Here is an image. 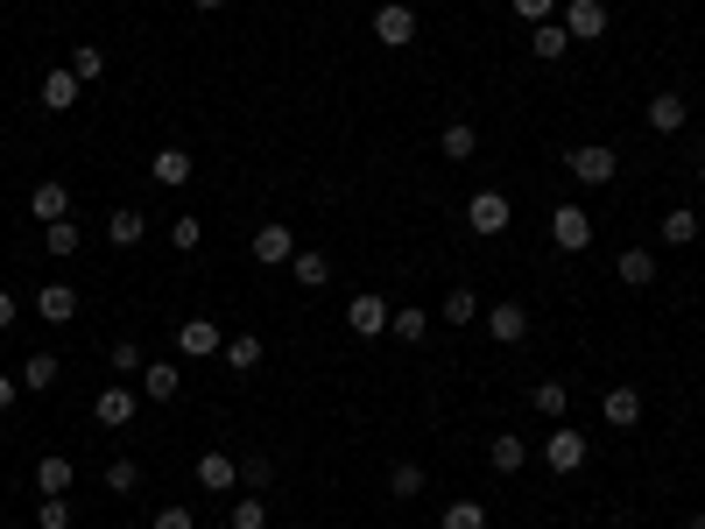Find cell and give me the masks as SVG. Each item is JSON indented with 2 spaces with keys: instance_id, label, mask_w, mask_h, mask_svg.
Masks as SVG:
<instances>
[{
  "instance_id": "39",
  "label": "cell",
  "mask_w": 705,
  "mask_h": 529,
  "mask_svg": "<svg viewBox=\"0 0 705 529\" xmlns=\"http://www.w3.org/2000/svg\"><path fill=\"white\" fill-rule=\"evenodd\" d=\"M388 495H395V501H416V495H424V466H409V459H403V466L388 474Z\"/></svg>"
},
{
  "instance_id": "45",
  "label": "cell",
  "mask_w": 705,
  "mask_h": 529,
  "mask_svg": "<svg viewBox=\"0 0 705 529\" xmlns=\"http://www.w3.org/2000/svg\"><path fill=\"white\" fill-rule=\"evenodd\" d=\"M14 388H22V382H14V374L0 367V417H8V409H14Z\"/></svg>"
},
{
  "instance_id": "23",
  "label": "cell",
  "mask_w": 705,
  "mask_h": 529,
  "mask_svg": "<svg viewBox=\"0 0 705 529\" xmlns=\"http://www.w3.org/2000/svg\"><path fill=\"white\" fill-rule=\"evenodd\" d=\"M684 113H692V100H684V92H656V100H650V127H656V135H677Z\"/></svg>"
},
{
  "instance_id": "20",
  "label": "cell",
  "mask_w": 705,
  "mask_h": 529,
  "mask_svg": "<svg viewBox=\"0 0 705 529\" xmlns=\"http://www.w3.org/2000/svg\"><path fill=\"white\" fill-rule=\"evenodd\" d=\"M614 276L628 282V290H650V282H656V255L650 248H621L614 255Z\"/></svg>"
},
{
  "instance_id": "17",
  "label": "cell",
  "mask_w": 705,
  "mask_h": 529,
  "mask_svg": "<svg viewBox=\"0 0 705 529\" xmlns=\"http://www.w3.org/2000/svg\"><path fill=\"white\" fill-rule=\"evenodd\" d=\"M198 487H205V495H234V487H240V459L205 452V459H198Z\"/></svg>"
},
{
  "instance_id": "8",
  "label": "cell",
  "mask_w": 705,
  "mask_h": 529,
  "mask_svg": "<svg viewBox=\"0 0 705 529\" xmlns=\"http://www.w3.org/2000/svg\"><path fill=\"white\" fill-rule=\"evenodd\" d=\"M177 346H184V361H212V353H226V332L212 325V318H184Z\"/></svg>"
},
{
  "instance_id": "48",
  "label": "cell",
  "mask_w": 705,
  "mask_h": 529,
  "mask_svg": "<svg viewBox=\"0 0 705 529\" xmlns=\"http://www.w3.org/2000/svg\"><path fill=\"white\" fill-rule=\"evenodd\" d=\"M684 529H705V508H698V516H692V522H684Z\"/></svg>"
},
{
  "instance_id": "19",
  "label": "cell",
  "mask_w": 705,
  "mask_h": 529,
  "mask_svg": "<svg viewBox=\"0 0 705 529\" xmlns=\"http://www.w3.org/2000/svg\"><path fill=\"white\" fill-rule=\"evenodd\" d=\"M219 361L234 367V374H255L261 361H269V346H261V332H234V339H226V353H219Z\"/></svg>"
},
{
  "instance_id": "12",
  "label": "cell",
  "mask_w": 705,
  "mask_h": 529,
  "mask_svg": "<svg viewBox=\"0 0 705 529\" xmlns=\"http://www.w3.org/2000/svg\"><path fill=\"white\" fill-rule=\"evenodd\" d=\"M35 318H43V325H71V318H79V290H71V282H43V290H35Z\"/></svg>"
},
{
  "instance_id": "16",
  "label": "cell",
  "mask_w": 705,
  "mask_h": 529,
  "mask_svg": "<svg viewBox=\"0 0 705 529\" xmlns=\"http://www.w3.org/2000/svg\"><path fill=\"white\" fill-rule=\"evenodd\" d=\"M106 240H113V248H142V240H148V212H142V205L106 212Z\"/></svg>"
},
{
  "instance_id": "47",
  "label": "cell",
  "mask_w": 705,
  "mask_h": 529,
  "mask_svg": "<svg viewBox=\"0 0 705 529\" xmlns=\"http://www.w3.org/2000/svg\"><path fill=\"white\" fill-rule=\"evenodd\" d=\"M190 8H205V14H219V8H226V0H190Z\"/></svg>"
},
{
  "instance_id": "42",
  "label": "cell",
  "mask_w": 705,
  "mask_h": 529,
  "mask_svg": "<svg viewBox=\"0 0 705 529\" xmlns=\"http://www.w3.org/2000/svg\"><path fill=\"white\" fill-rule=\"evenodd\" d=\"M558 8H564V0H516V22L543 29V22H558Z\"/></svg>"
},
{
  "instance_id": "28",
  "label": "cell",
  "mask_w": 705,
  "mask_h": 529,
  "mask_svg": "<svg viewBox=\"0 0 705 529\" xmlns=\"http://www.w3.org/2000/svg\"><path fill=\"white\" fill-rule=\"evenodd\" d=\"M437 148H445L452 163H473V156H480V135H473V121H452L445 135H437Z\"/></svg>"
},
{
  "instance_id": "4",
  "label": "cell",
  "mask_w": 705,
  "mask_h": 529,
  "mask_svg": "<svg viewBox=\"0 0 705 529\" xmlns=\"http://www.w3.org/2000/svg\"><path fill=\"white\" fill-rule=\"evenodd\" d=\"M508 219H516V205H508L501 191H473V198H466V226H473V234H480V240L508 234Z\"/></svg>"
},
{
  "instance_id": "27",
  "label": "cell",
  "mask_w": 705,
  "mask_h": 529,
  "mask_svg": "<svg viewBox=\"0 0 705 529\" xmlns=\"http://www.w3.org/2000/svg\"><path fill=\"white\" fill-rule=\"evenodd\" d=\"M290 269H297L303 290H325V282H332V261L318 255V248H297V255H290Z\"/></svg>"
},
{
  "instance_id": "38",
  "label": "cell",
  "mask_w": 705,
  "mask_h": 529,
  "mask_svg": "<svg viewBox=\"0 0 705 529\" xmlns=\"http://www.w3.org/2000/svg\"><path fill=\"white\" fill-rule=\"evenodd\" d=\"M234 529H269V501H261V495H234Z\"/></svg>"
},
{
  "instance_id": "37",
  "label": "cell",
  "mask_w": 705,
  "mask_h": 529,
  "mask_svg": "<svg viewBox=\"0 0 705 529\" xmlns=\"http://www.w3.org/2000/svg\"><path fill=\"white\" fill-rule=\"evenodd\" d=\"M35 529H71V495H43V501H35Z\"/></svg>"
},
{
  "instance_id": "31",
  "label": "cell",
  "mask_w": 705,
  "mask_h": 529,
  "mask_svg": "<svg viewBox=\"0 0 705 529\" xmlns=\"http://www.w3.org/2000/svg\"><path fill=\"white\" fill-rule=\"evenodd\" d=\"M529 50H537L543 64H558V56L571 50V35H564V22H543V29H529Z\"/></svg>"
},
{
  "instance_id": "5",
  "label": "cell",
  "mask_w": 705,
  "mask_h": 529,
  "mask_svg": "<svg viewBox=\"0 0 705 529\" xmlns=\"http://www.w3.org/2000/svg\"><path fill=\"white\" fill-rule=\"evenodd\" d=\"M558 22H564L571 43H600V35H606V0H564Z\"/></svg>"
},
{
  "instance_id": "40",
  "label": "cell",
  "mask_w": 705,
  "mask_h": 529,
  "mask_svg": "<svg viewBox=\"0 0 705 529\" xmlns=\"http://www.w3.org/2000/svg\"><path fill=\"white\" fill-rule=\"evenodd\" d=\"M135 487H142V466L135 459H113L106 466V495H135Z\"/></svg>"
},
{
  "instance_id": "50",
  "label": "cell",
  "mask_w": 705,
  "mask_h": 529,
  "mask_svg": "<svg viewBox=\"0 0 705 529\" xmlns=\"http://www.w3.org/2000/svg\"><path fill=\"white\" fill-rule=\"evenodd\" d=\"M698 240H705V226H698Z\"/></svg>"
},
{
  "instance_id": "41",
  "label": "cell",
  "mask_w": 705,
  "mask_h": 529,
  "mask_svg": "<svg viewBox=\"0 0 705 529\" xmlns=\"http://www.w3.org/2000/svg\"><path fill=\"white\" fill-rule=\"evenodd\" d=\"M198 240H205V226L190 219V212H177V219H169V248H177V255H190Z\"/></svg>"
},
{
  "instance_id": "44",
  "label": "cell",
  "mask_w": 705,
  "mask_h": 529,
  "mask_svg": "<svg viewBox=\"0 0 705 529\" xmlns=\"http://www.w3.org/2000/svg\"><path fill=\"white\" fill-rule=\"evenodd\" d=\"M156 529H198V516L184 501H169V508H156Z\"/></svg>"
},
{
  "instance_id": "24",
  "label": "cell",
  "mask_w": 705,
  "mask_h": 529,
  "mask_svg": "<svg viewBox=\"0 0 705 529\" xmlns=\"http://www.w3.org/2000/svg\"><path fill=\"white\" fill-rule=\"evenodd\" d=\"M56 374H64V367H56V353H29V361H22V374H14V382H22L29 395H50V388H56Z\"/></svg>"
},
{
  "instance_id": "36",
  "label": "cell",
  "mask_w": 705,
  "mask_h": 529,
  "mask_svg": "<svg viewBox=\"0 0 705 529\" xmlns=\"http://www.w3.org/2000/svg\"><path fill=\"white\" fill-rule=\"evenodd\" d=\"M79 240H85V234H79V219H56V226H43V248H50V255H79Z\"/></svg>"
},
{
  "instance_id": "1",
  "label": "cell",
  "mask_w": 705,
  "mask_h": 529,
  "mask_svg": "<svg viewBox=\"0 0 705 529\" xmlns=\"http://www.w3.org/2000/svg\"><path fill=\"white\" fill-rule=\"evenodd\" d=\"M564 169L579 184H614V169H621V156L606 142H579V148H564Z\"/></svg>"
},
{
  "instance_id": "30",
  "label": "cell",
  "mask_w": 705,
  "mask_h": 529,
  "mask_svg": "<svg viewBox=\"0 0 705 529\" xmlns=\"http://www.w3.org/2000/svg\"><path fill=\"white\" fill-rule=\"evenodd\" d=\"M480 318H487V304H480V297H473L466 282H459V290L445 297V325H480Z\"/></svg>"
},
{
  "instance_id": "15",
  "label": "cell",
  "mask_w": 705,
  "mask_h": 529,
  "mask_svg": "<svg viewBox=\"0 0 705 529\" xmlns=\"http://www.w3.org/2000/svg\"><path fill=\"white\" fill-rule=\"evenodd\" d=\"M142 395H148V403H177V395H184V367L177 361H148L142 367Z\"/></svg>"
},
{
  "instance_id": "18",
  "label": "cell",
  "mask_w": 705,
  "mask_h": 529,
  "mask_svg": "<svg viewBox=\"0 0 705 529\" xmlns=\"http://www.w3.org/2000/svg\"><path fill=\"white\" fill-rule=\"evenodd\" d=\"M190 169H198V156H184V148H156V156H148V177H156L163 191H177V184H190Z\"/></svg>"
},
{
  "instance_id": "3",
  "label": "cell",
  "mask_w": 705,
  "mask_h": 529,
  "mask_svg": "<svg viewBox=\"0 0 705 529\" xmlns=\"http://www.w3.org/2000/svg\"><path fill=\"white\" fill-rule=\"evenodd\" d=\"M135 409H142V388H127V382H106L100 395H92V417H100L106 431H127Z\"/></svg>"
},
{
  "instance_id": "9",
  "label": "cell",
  "mask_w": 705,
  "mask_h": 529,
  "mask_svg": "<svg viewBox=\"0 0 705 529\" xmlns=\"http://www.w3.org/2000/svg\"><path fill=\"white\" fill-rule=\"evenodd\" d=\"M35 100H43V113H71V106L85 100V79H79L71 64H56L50 79H43V92H35Z\"/></svg>"
},
{
  "instance_id": "13",
  "label": "cell",
  "mask_w": 705,
  "mask_h": 529,
  "mask_svg": "<svg viewBox=\"0 0 705 529\" xmlns=\"http://www.w3.org/2000/svg\"><path fill=\"white\" fill-rule=\"evenodd\" d=\"M290 255H297V240H290V226H255V261L261 269H290Z\"/></svg>"
},
{
  "instance_id": "21",
  "label": "cell",
  "mask_w": 705,
  "mask_h": 529,
  "mask_svg": "<svg viewBox=\"0 0 705 529\" xmlns=\"http://www.w3.org/2000/svg\"><path fill=\"white\" fill-rule=\"evenodd\" d=\"M71 480H79V466H71L64 452H50V459H35V495H71Z\"/></svg>"
},
{
  "instance_id": "49",
  "label": "cell",
  "mask_w": 705,
  "mask_h": 529,
  "mask_svg": "<svg viewBox=\"0 0 705 529\" xmlns=\"http://www.w3.org/2000/svg\"><path fill=\"white\" fill-rule=\"evenodd\" d=\"M0 529H22V522H0Z\"/></svg>"
},
{
  "instance_id": "33",
  "label": "cell",
  "mask_w": 705,
  "mask_h": 529,
  "mask_svg": "<svg viewBox=\"0 0 705 529\" xmlns=\"http://www.w3.org/2000/svg\"><path fill=\"white\" fill-rule=\"evenodd\" d=\"M529 403H537V417H564V409H571V388H564V382H537V388H529Z\"/></svg>"
},
{
  "instance_id": "51",
  "label": "cell",
  "mask_w": 705,
  "mask_h": 529,
  "mask_svg": "<svg viewBox=\"0 0 705 529\" xmlns=\"http://www.w3.org/2000/svg\"><path fill=\"white\" fill-rule=\"evenodd\" d=\"M698 156H705V148H698Z\"/></svg>"
},
{
  "instance_id": "25",
  "label": "cell",
  "mask_w": 705,
  "mask_h": 529,
  "mask_svg": "<svg viewBox=\"0 0 705 529\" xmlns=\"http://www.w3.org/2000/svg\"><path fill=\"white\" fill-rule=\"evenodd\" d=\"M522 459H529V445L516 438V431H501V438H487V466H494V474H522Z\"/></svg>"
},
{
  "instance_id": "22",
  "label": "cell",
  "mask_w": 705,
  "mask_h": 529,
  "mask_svg": "<svg viewBox=\"0 0 705 529\" xmlns=\"http://www.w3.org/2000/svg\"><path fill=\"white\" fill-rule=\"evenodd\" d=\"M29 212L35 219H43V226H56V219H71V191H64V184H35V191H29Z\"/></svg>"
},
{
  "instance_id": "46",
  "label": "cell",
  "mask_w": 705,
  "mask_h": 529,
  "mask_svg": "<svg viewBox=\"0 0 705 529\" xmlns=\"http://www.w3.org/2000/svg\"><path fill=\"white\" fill-rule=\"evenodd\" d=\"M0 332H14V290H0Z\"/></svg>"
},
{
  "instance_id": "11",
  "label": "cell",
  "mask_w": 705,
  "mask_h": 529,
  "mask_svg": "<svg viewBox=\"0 0 705 529\" xmlns=\"http://www.w3.org/2000/svg\"><path fill=\"white\" fill-rule=\"evenodd\" d=\"M480 325H487L494 346H522V339H529V311H522V304H494Z\"/></svg>"
},
{
  "instance_id": "26",
  "label": "cell",
  "mask_w": 705,
  "mask_h": 529,
  "mask_svg": "<svg viewBox=\"0 0 705 529\" xmlns=\"http://www.w3.org/2000/svg\"><path fill=\"white\" fill-rule=\"evenodd\" d=\"M106 361H113V374H121V382H142V367H148V353H142V339H135V332H127V339H113V353H106Z\"/></svg>"
},
{
  "instance_id": "43",
  "label": "cell",
  "mask_w": 705,
  "mask_h": 529,
  "mask_svg": "<svg viewBox=\"0 0 705 529\" xmlns=\"http://www.w3.org/2000/svg\"><path fill=\"white\" fill-rule=\"evenodd\" d=\"M71 71H79V79L92 85V79H100V71H106V56L92 50V43H71Z\"/></svg>"
},
{
  "instance_id": "35",
  "label": "cell",
  "mask_w": 705,
  "mask_h": 529,
  "mask_svg": "<svg viewBox=\"0 0 705 529\" xmlns=\"http://www.w3.org/2000/svg\"><path fill=\"white\" fill-rule=\"evenodd\" d=\"M269 480H276L269 452H247V459H240V487H247V495H261V487H269Z\"/></svg>"
},
{
  "instance_id": "34",
  "label": "cell",
  "mask_w": 705,
  "mask_h": 529,
  "mask_svg": "<svg viewBox=\"0 0 705 529\" xmlns=\"http://www.w3.org/2000/svg\"><path fill=\"white\" fill-rule=\"evenodd\" d=\"M437 529H487V501H473V495H466V501H452Z\"/></svg>"
},
{
  "instance_id": "32",
  "label": "cell",
  "mask_w": 705,
  "mask_h": 529,
  "mask_svg": "<svg viewBox=\"0 0 705 529\" xmlns=\"http://www.w3.org/2000/svg\"><path fill=\"white\" fill-rule=\"evenodd\" d=\"M663 240H671V248H692V240H698V212H692V205L663 212Z\"/></svg>"
},
{
  "instance_id": "10",
  "label": "cell",
  "mask_w": 705,
  "mask_h": 529,
  "mask_svg": "<svg viewBox=\"0 0 705 529\" xmlns=\"http://www.w3.org/2000/svg\"><path fill=\"white\" fill-rule=\"evenodd\" d=\"M600 417L614 424V431H635V424H642V388H635V382H614V388L600 395Z\"/></svg>"
},
{
  "instance_id": "6",
  "label": "cell",
  "mask_w": 705,
  "mask_h": 529,
  "mask_svg": "<svg viewBox=\"0 0 705 529\" xmlns=\"http://www.w3.org/2000/svg\"><path fill=\"white\" fill-rule=\"evenodd\" d=\"M374 43H388V50H409L416 43V8H409V0L374 8Z\"/></svg>"
},
{
  "instance_id": "14",
  "label": "cell",
  "mask_w": 705,
  "mask_h": 529,
  "mask_svg": "<svg viewBox=\"0 0 705 529\" xmlns=\"http://www.w3.org/2000/svg\"><path fill=\"white\" fill-rule=\"evenodd\" d=\"M346 325H353V339H381V332H388V304H381L374 290H360L346 304Z\"/></svg>"
},
{
  "instance_id": "29",
  "label": "cell",
  "mask_w": 705,
  "mask_h": 529,
  "mask_svg": "<svg viewBox=\"0 0 705 529\" xmlns=\"http://www.w3.org/2000/svg\"><path fill=\"white\" fill-rule=\"evenodd\" d=\"M388 332L403 339V346H416V339H431V311H416V304H403V311H388Z\"/></svg>"
},
{
  "instance_id": "7",
  "label": "cell",
  "mask_w": 705,
  "mask_h": 529,
  "mask_svg": "<svg viewBox=\"0 0 705 529\" xmlns=\"http://www.w3.org/2000/svg\"><path fill=\"white\" fill-rule=\"evenodd\" d=\"M585 452H593V445H585L571 424H558V431L543 438V466H550V474H579V466H585Z\"/></svg>"
},
{
  "instance_id": "2",
  "label": "cell",
  "mask_w": 705,
  "mask_h": 529,
  "mask_svg": "<svg viewBox=\"0 0 705 529\" xmlns=\"http://www.w3.org/2000/svg\"><path fill=\"white\" fill-rule=\"evenodd\" d=\"M550 240H558L564 255H585L593 248V212H585V205H550Z\"/></svg>"
}]
</instances>
